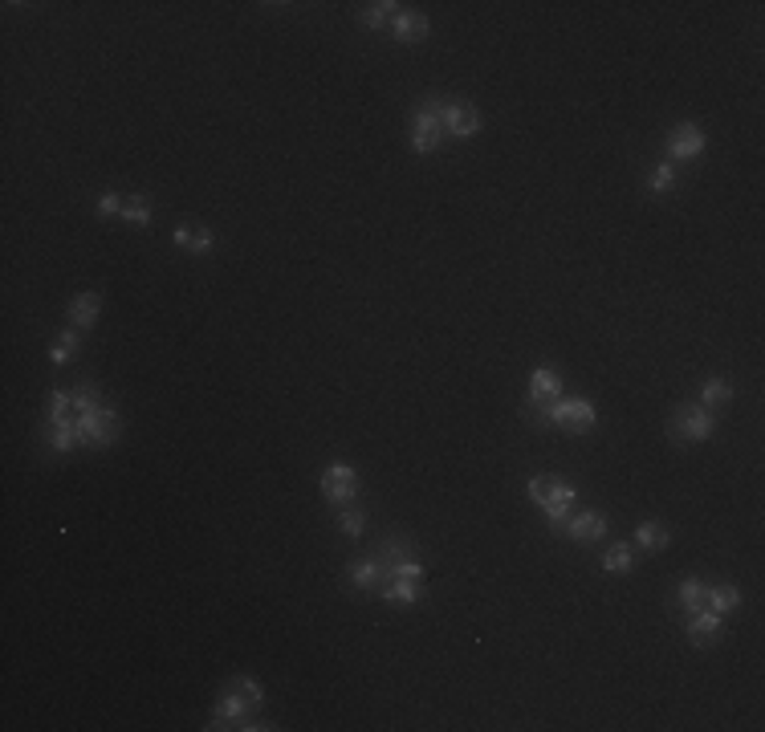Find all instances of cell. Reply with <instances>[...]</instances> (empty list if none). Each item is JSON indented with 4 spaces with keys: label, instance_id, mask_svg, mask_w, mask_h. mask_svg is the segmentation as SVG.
I'll return each instance as SVG.
<instances>
[{
    "label": "cell",
    "instance_id": "4316f807",
    "mask_svg": "<svg viewBox=\"0 0 765 732\" xmlns=\"http://www.w3.org/2000/svg\"><path fill=\"white\" fill-rule=\"evenodd\" d=\"M334 512H338V533L342 537H363L366 512L358 509V504H342V509H334Z\"/></svg>",
    "mask_w": 765,
    "mask_h": 732
},
{
    "label": "cell",
    "instance_id": "d4e9b609",
    "mask_svg": "<svg viewBox=\"0 0 765 732\" xmlns=\"http://www.w3.org/2000/svg\"><path fill=\"white\" fill-rule=\"evenodd\" d=\"M574 501H578V488L570 484V480L545 476V493H542V504H537V509H545V504H574Z\"/></svg>",
    "mask_w": 765,
    "mask_h": 732
},
{
    "label": "cell",
    "instance_id": "7a4b0ae2",
    "mask_svg": "<svg viewBox=\"0 0 765 732\" xmlns=\"http://www.w3.org/2000/svg\"><path fill=\"white\" fill-rule=\"evenodd\" d=\"M444 138H448V130H444V114H439V94H431L411 110L407 146H411V155H431Z\"/></svg>",
    "mask_w": 765,
    "mask_h": 732
},
{
    "label": "cell",
    "instance_id": "ffe728a7",
    "mask_svg": "<svg viewBox=\"0 0 765 732\" xmlns=\"http://www.w3.org/2000/svg\"><path fill=\"white\" fill-rule=\"evenodd\" d=\"M635 545H643L647 553H659L672 545V533H667L659 521H639V529H635Z\"/></svg>",
    "mask_w": 765,
    "mask_h": 732
},
{
    "label": "cell",
    "instance_id": "cb8c5ba5",
    "mask_svg": "<svg viewBox=\"0 0 765 732\" xmlns=\"http://www.w3.org/2000/svg\"><path fill=\"white\" fill-rule=\"evenodd\" d=\"M631 569H635V553L627 541H615L602 553V574H631Z\"/></svg>",
    "mask_w": 765,
    "mask_h": 732
},
{
    "label": "cell",
    "instance_id": "4fadbf2b",
    "mask_svg": "<svg viewBox=\"0 0 765 732\" xmlns=\"http://www.w3.org/2000/svg\"><path fill=\"white\" fill-rule=\"evenodd\" d=\"M45 447L49 452H73V447H81V431H78V415H57V419H49L45 427Z\"/></svg>",
    "mask_w": 765,
    "mask_h": 732
},
{
    "label": "cell",
    "instance_id": "3957f363",
    "mask_svg": "<svg viewBox=\"0 0 765 732\" xmlns=\"http://www.w3.org/2000/svg\"><path fill=\"white\" fill-rule=\"evenodd\" d=\"M667 436H672V444H704V439H713L716 436L713 407H700V403L675 407L672 419H667Z\"/></svg>",
    "mask_w": 765,
    "mask_h": 732
},
{
    "label": "cell",
    "instance_id": "30bf717a",
    "mask_svg": "<svg viewBox=\"0 0 765 732\" xmlns=\"http://www.w3.org/2000/svg\"><path fill=\"white\" fill-rule=\"evenodd\" d=\"M428 33H431V21L423 13L399 8V13L391 16V37H395L399 45H420V41H428Z\"/></svg>",
    "mask_w": 765,
    "mask_h": 732
},
{
    "label": "cell",
    "instance_id": "277c9868",
    "mask_svg": "<svg viewBox=\"0 0 765 732\" xmlns=\"http://www.w3.org/2000/svg\"><path fill=\"white\" fill-rule=\"evenodd\" d=\"M78 431H81V447H110L122 436V415L110 403H98L78 415Z\"/></svg>",
    "mask_w": 765,
    "mask_h": 732
},
{
    "label": "cell",
    "instance_id": "6da1fadb",
    "mask_svg": "<svg viewBox=\"0 0 765 732\" xmlns=\"http://www.w3.org/2000/svg\"><path fill=\"white\" fill-rule=\"evenodd\" d=\"M265 704V688H260V680H252V675H236V680H228L224 688H220V699H216V712H212V724H203L208 732L216 728H236V724L244 720V716H252L257 708Z\"/></svg>",
    "mask_w": 765,
    "mask_h": 732
},
{
    "label": "cell",
    "instance_id": "9c48e42d",
    "mask_svg": "<svg viewBox=\"0 0 765 732\" xmlns=\"http://www.w3.org/2000/svg\"><path fill=\"white\" fill-rule=\"evenodd\" d=\"M346 582L354 586V590H363V594H379V586L387 582V561L379 558V553H366V558H358V561H350V569H346Z\"/></svg>",
    "mask_w": 765,
    "mask_h": 732
},
{
    "label": "cell",
    "instance_id": "83f0119b",
    "mask_svg": "<svg viewBox=\"0 0 765 732\" xmlns=\"http://www.w3.org/2000/svg\"><path fill=\"white\" fill-rule=\"evenodd\" d=\"M70 395H73V411H78V415L102 403V390H98V382H90V379H78V382H73Z\"/></svg>",
    "mask_w": 765,
    "mask_h": 732
},
{
    "label": "cell",
    "instance_id": "603a6c76",
    "mask_svg": "<svg viewBox=\"0 0 765 732\" xmlns=\"http://www.w3.org/2000/svg\"><path fill=\"white\" fill-rule=\"evenodd\" d=\"M529 395H534V399H545V403H550V399L562 395V379L550 371V366H537V371L529 374Z\"/></svg>",
    "mask_w": 765,
    "mask_h": 732
},
{
    "label": "cell",
    "instance_id": "7c38bea8",
    "mask_svg": "<svg viewBox=\"0 0 765 732\" xmlns=\"http://www.w3.org/2000/svg\"><path fill=\"white\" fill-rule=\"evenodd\" d=\"M721 634H724V618L716 615V610L700 606V610H692V615H688V639L696 643V647H713Z\"/></svg>",
    "mask_w": 765,
    "mask_h": 732
},
{
    "label": "cell",
    "instance_id": "2e32d148",
    "mask_svg": "<svg viewBox=\"0 0 765 732\" xmlns=\"http://www.w3.org/2000/svg\"><path fill=\"white\" fill-rule=\"evenodd\" d=\"M65 314H70V325H78V330H90V325L98 322V314H102V293H78V297L70 301V309H65Z\"/></svg>",
    "mask_w": 765,
    "mask_h": 732
},
{
    "label": "cell",
    "instance_id": "484cf974",
    "mask_svg": "<svg viewBox=\"0 0 765 732\" xmlns=\"http://www.w3.org/2000/svg\"><path fill=\"white\" fill-rule=\"evenodd\" d=\"M732 399V382L729 379H708L700 382V407H724Z\"/></svg>",
    "mask_w": 765,
    "mask_h": 732
},
{
    "label": "cell",
    "instance_id": "d6986e66",
    "mask_svg": "<svg viewBox=\"0 0 765 732\" xmlns=\"http://www.w3.org/2000/svg\"><path fill=\"white\" fill-rule=\"evenodd\" d=\"M118 220H127V224H135V228L155 224V203L146 200V195H127V200H122Z\"/></svg>",
    "mask_w": 765,
    "mask_h": 732
},
{
    "label": "cell",
    "instance_id": "8992f818",
    "mask_svg": "<svg viewBox=\"0 0 765 732\" xmlns=\"http://www.w3.org/2000/svg\"><path fill=\"white\" fill-rule=\"evenodd\" d=\"M439 114H444L448 138H472L480 127H485L480 110L468 102V98H439Z\"/></svg>",
    "mask_w": 765,
    "mask_h": 732
},
{
    "label": "cell",
    "instance_id": "f546056e",
    "mask_svg": "<svg viewBox=\"0 0 765 732\" xmlns=\"http://www.w3.org/2000/svg\"><path fill=\"white\" fill-rule=\"evenodd\" d=\"M73 407V395L65 387H53L49 390V419H57V415H65Z\"/></svg>",
    "mask_w": 765,
    "mask_h": 732
},
{
    "label": "cell",
    "instance_id": "5bb4252c",
    "mask_svg": "<svg viewBox=\"0 0 765 732\" xmlns=\"http://www.w3.org/2000/svg\"><path fill=\"white\" fill-rule=\"evenodd\" d=\"M379 598L391 602V606H420V602L428 598V590H423V582H407V577H387V582L379 586Z\"/></svg>",
    "mask_w": 765,
    "mask_h": 732
},
{
    "label": "cell",
    "instance_id": "e0dca14e",
    "mask_svg": "<svg viewBox=\"0 0 765 732\" xmlns=\"http://www.w3.org/2000/svg\"><path fill=\"white\" fill-rule=\"evenodd\" d=\"M741 602H745V594H741V586L732 582H708V594H704V606L716 610V615H729V610H741Z\"/></svg>",
    "mask_w": 765,
    "mask_h": 732
},
{
    "label": "cell",
    "instance_id": "ac0fdd59",
    "mask_svg": "<svg viewBox=\"0 0 765 732\" xmlns=\"http://www.w3.org/2000/svg\"><path fill=\"white\" fill-rule=\"evenodd\" d=\"M395 13H399L395 0H371V5L358 8V24H363V29H371V33H379Z\"/></svg>",
    "mask_w": 765,
    "mask_h": 732
},
{
    "label": "cell",
    "instance_id": "f1b7e54d",
    "mask_svg": "<svg viewBox=\"0 0 765 732\" xmlns=\"http://www.w3.org/2000/svg\"><path fill=\"white\" fill-rule=\"evenodd\" d=\"M675 187V163H659L656 171H651V179H647V192L651 195H664V192H672Z\"/></svg>",
    "mask_w": 765,
    "mask_h": 732
},
{
    "label": "cell",
    "instance_id": "5b68a950",
    "mask_svg": "<svg viewBox=\"0 0 765 732\" xmlns=\"http://www.w3.org/2000/svg\"><path fill=\"white\" fill-rule=\"evenodd\" d=\"M545 423H550V427H570V431L582 427L586 431L599 423V411H594V403L582 395H558L545 403Z\"/></svg>",
    "mask_w": 765,
    "mask_h": 732
},
{
    "label": "cell",
    "instance_id": "ba28073f",
    "mask_svg": "<svg viewBox=\"0 0 765 732\" xmlns=\"http://www.w3.org/2000/svg\"><path fill=\"white\" fill-rule=\"evenodd\" d=\"M708 146V135L696 122H680V127L667 130V163H684V159H700Z\"/></svg>",
    "mask_w": 765,
    "mask_h": 732
},
{
    "label": "cell",
    "instance_id": "44dd1931",
    "mask_svg": "<svg viewBox=\"0 0 765 732\" xmlns=\"http://www.w3.org/2000/svg\"><path fill=\"white\" fill-rule=\"evenodd\" d=\"M78 342H81L78 325H65V330H57V342L49 346V362H53V366H65L73 354H78Z\"/></svg>",
    "mask_w": 765,
    "mask_h": 732
},
{
    "label": "cell",
    "instance_id": "4dcf8cb0",
    "mask_svg": "<svg viewBox=\"0 0 765 732\" xmlns=\"http://www.w3.org/2000/svg\"><path fill=\"white\" fill-rule=\"evenodd\" d=\"M122 200H127V195L102 192V195H98V203H94V211H98V216H118V211H122Z\"/></svg>",
    "mask_w": 765,
    "mask_h": 732
},
{
    "label": "cell",
    "instance_id": "7402d4cb",
    "mask_svg": "<svg viewBox=\"0 0 765 732\" xmlns=\"http://www.w3.org/2000/svg\"><path fill=\"white\" fill-rule=\"evenodd\" d=\"M704 594H708V582L704 577H684L680 586H675V606H684L692 615V610L704 606Z\"/></svg>",
    "mask_w": 765,
    "mask_h": 732
},
{
    "label": "cell",
    "instance_id": "9a60e30c",
    "mask_svg": "<svg viewBox=\"0 0 765 732\" xmlns=\"http://www.w3.org/2000/svg\"><path fill=\"white\" fill-rule=\"evenodd\" d=\"M171 244L184 252H195V257H203V252L216 249V232L212 228H200V224H179L175 232H171Z\"/></svg>",
    "mask_w": 765,
    "mask_h": 732
},
{
    "label": "cell",
    "instance_id": "8fae6325",
    "mask_svg": "<svg viewBox=\"0 0 765 732\" xmlns=\"http://www.w3.org/2000/svg\"><path fill=\"white\" fill-rule=\"evenodd\" d=\"M562 529H566L570 541H599V537H607L610 521L602 509H586V512H578V517H570Z\"/></svg>",
    "mask_w": 765,
    "mask_h": 732
},
{
    "label": "cell",
    "instance_id": "52a82bcc",
    "mask_svg": "<svg viewBox=\"0 0 765 732\" xmlns=\"http://www.w3.org/2000/svg\"><path fill=\"white\" fill-rule=\"evenodd\" d=\"M322 496L334 504V509H342V504H354V496H358V472L350 468V464H330V468L322 472Z\"/></svg>",
    "mask_w": 765,
    "mask_h": 732
}]
</instances>
